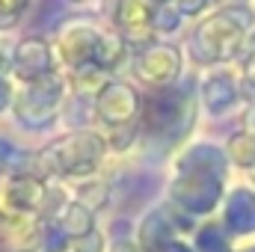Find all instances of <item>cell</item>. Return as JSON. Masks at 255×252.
Instances as JSON below:
<instances>
[{"instance_id":"obj_1","label":"cell","mask_w":255,"mask_h":252,"mask_svg":"<svg viewBox=\"0 0 255 252\" xmlns=\"http://www.w3.org/2000/svg\"><path fill=\"white\" fill-rule=\"evenodd\" d=\"M104 154V142L95 133H71L60 142H54L48 151H42V166L51 175H68V178H80V175H92L95 166L101 163Z\"/></svg>"},{"instance_id":"obj_2","label":"cell","mask_w":255,"mask_h":252,"mask_svg":"<svg viewBox=\"0 0 255 252\" xmlns=\"http://www.w3.org/2000/svg\"><path fill=\"white\" fill-rule=\"evenodd\" d=\"M223 175L208 172V169H184V175L172 184V199L187 211V214H208L220 202Z\"/></svg>"},{"instance_id":"obj_3","label":"cell","mask_w":255,"mask_h":252,"mask_svg":"<svg viewBox=\"0 0 255 252\" xmlns=\"http://www.w3.org/2000/svg\"><path fill=\"white\" fill-rule=\"evenodd\" d=\"M145 125L154 133H163V130H178V127L190 125V104L184 101V95L178 92H160L154 98H148L145 104Z\"/></svg>"},{"instance_id":"obj_4","label":"cell","mask_w":255,"mask_h":252,"mask_svg":"<svg viewBox=\"0 0 255 252\" xmlns=\"http://www.w3.org/2000/svg\"><path fill=\"white\" fill-rule=\"evenodd\" d=\"M139 110V101H136V92L125 86V83H107L98 95V116L107 119L110 125H128Z\"/></svg>"},{"instance_id":"obj_5","label":"cell","mask_w":255,"mask_h":252,"mask_svg":"<svg viewBox=\"0 0 255 252\" xmlns=\"http://www.w3.org/2000/svg\"><path fill=\"white\" fill-rule=\"evenodd\" d=\"M54 223H57V229L63 232L65 238H71V241H83L86 235L98 232V229H95V211H89V208L80 205L77 199H74V202H65Z\"/></svg>"},{"instance_id":"obj_6","label":"cell","mask_w":255,"mask_h":252,"mask_svg":"<svg viewBox=\"0 0 255 252\" xmlns=\"http://www.w3.org/2000/svg\"><path fill=\"white\" fill-rule=\"evenodd\" d=\"M226 226L235 235H253L255 232V193L253 190H235L226 205Z\"/></svg>"},{"instance_id":"obj_7","label":"cell","mask_w":255,"mask_h":252,"mask_svg":"<svg viewBox=\"0 0 255 252\" xmlns=\"http://www.w3.org/2000/svg\"><path fill=\"white\" fill-rule=\"evenodd\" d=\"M15 60H18V65H15L18 74H24L27 80H39L42 74L51 71V51H48V45L39 42V39L21 42L18 51H15Z\"/></svg>"},{"instance_id":"obj_8","label":"cell","mask_w":255,"mask_h":252,"mask_svg":"<svg viewBox=\"0 0 255 252\" xmlns=\"http://www.w3.org/2000/svg\"><path fill=\"white\" fill-rule=\"evenodd\" d=\"M136 71H142V77L151 83H166L178 71V54L172 48H151L145 51L142 65H136Z\"/></svg>"},{"instance_id":"obj_9","label":"cell","mask_w":255,"mask_h":252,"mask_svg":"<svg viewBox=\"0 0 255 252\" xmlns=\"http://www.w3.org/2000/svg\"><path fill=\"white\" fill-rule=\"evenodd\" d=\"M196 250L199 252H232L229 250V235L220 223H205L196 235Z\"/></svg>"},{"instance_id":"obj_10","label":"cell","mask_w":255,"mask_h":252,"mask_svg":"<svg viewBox=\"0 0 255 252\" xmlns=\"http://www.w3.org/2000/svg\"><path fill=\"white\" fill-rule=\"evenodd\" d=\"M232 101H235V86H232L226 77H214V80L205 83V104H208L214 113L226 110Z\"/></svg>"},{"instance_id":"obj_11","label":"cell","mask_w":255,"mask_h":252,"mask_svg":"<svg viewBox=\"0 0 255 252\" xmlns=\"http://www.w3.org/2000/svg\"><path fill=\"white\" fill-rule=\"evenodd\" d=\"M77 202L98 214L101 208L110 205V187H107L104 181H83V184L77 187Z\"/></svg>"},{"instance_id":"obj_12","label":"cell","mask_w":255,"mask_h":252,"mask_svg":"<svg viewBox=\"0 0 255 252\" xmlns=\"http://www.w3.org/2000/svg\"><path fill=\"white\" fill-rule=\"evenodd\" d=\"M229 154L241 166H255V133H235L229 139Z\"/></svg>"},{"instance_id":"obj_13","label":"cell","mask_w":255,"mask_h":252,"mask_svg":"<svg viewBox=\"0 0 255 252\" xmlns=\"http://www.w3.org/2000/svg\"><path fill=\"white\" fill-rule=\"evenodd\" d=\"M122 57H125L122 42H119V39H107V36L98 39V48H95V54H92V60L101 65V68H113V65H119L122 63Z\"/></svg>"},{"instance_id":"obj_14","label":"cell","mask_w":255,"mask_h":252,"mask_svg":"<svg viewBox=\"0 0 255 252\" xmlns=\"http://www.w3.org/2000/svg\"><path fill=\"white\" fill-rule=\"evenodd\" d=\"M119 21H122V24L148 21V6H145L142 0H122V3H119Z\"/></svg>"},{"instance_id":"obj_15","label":"cell","mask_w":255,"mask_h":252,"mask_svg":"<svg viewBox=\"0 0 255 252\" xmlns=\"http://www.w3.org/2000/svg\"><path fill=\"white\" fill-rule=\"evenodd\" d=\"M104 250H107V241H104L101 232H92L83 241H74V252H104Z\"/></svg>"},{"instance_id":"obj_16","label":"cell","mask_w":255,"mask_h":252,"mask_svg":"<svg viewBox=\"0 0 255 252\" xmlns=\"http://www.w3.org/2000/svg\"><path fill=\"white\" fill-rule=\"evenodd\" d=\"M154 27H160V30H175V27H178V15H175L172 9H160V12L154 15Z\"/></svg>"},{"instance_id":"obj_17","label":"cell","mask_w":255,"mask_h":252,"mask_svg":"<svg viewBox=\"0 0 255 252\" xmlns=\"http://www.w3.org/2000/svg\"><path fill=\"white\" fill-rule=\"evenodd\" d=\"M148 252H193V250L187 244H181V241H166V244H160V247H154Z\"/></svg>"},{"instance_id":"obj_18","label":"cell","mask_w":255,"mask_h":252,"mask_svg":"<svg viewBox=\"0 0 255 252\" xmlns=\"http://www.w3.org/2000/svg\"><path fill=\"white\" fill-rule=\"evenodd\" d=\"M205 6V0H181V9L187 12V15H193V12H199Z\"/></svg>"},{"instance_id":"obj_19","label":"cell","mask_w":255,"mask_h":252,"mask_svg":"<svg viewBox=\"0 0 255 252\" xmlns=\"http://www.w3.org/2000/svg\"><path fill=\"white\" fill-rule=\"evenodd\" d=\"M6 101H9V89H6V83H0V110L6 107Z\"/></svg>"},{"instance_id":"obj_20","label":"cell","mask_w":255,"mask_h":252,"mask_svg":"<svg viewBox=\"0 0 255 252\" xmlns=\"http://www.w3.org/2000/svg\"><path fill=\"white\" fill-rule=\"evenodd\" d=\"M247 252H255V247H250V250H247Z\"/></svg>"}]
</instances>
